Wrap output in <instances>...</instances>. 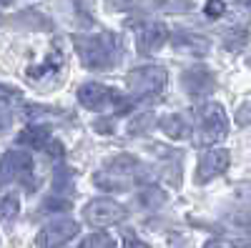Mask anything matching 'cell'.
I'll list each match as a JSON object with an SVG mask.
<instances>
[{"instance_id": "obj_21", "label": "cell", "mask_w": 251, "mask_h": 248, "mask_svg": "<svg viewBox=\"0 0 251 248\" xmlns=\"http://www.w3.org/2000/svg\"><path fill=\"white\" fill-rule=\"evenodd\" d=\"M153 126V115L151 113H146V115H138L136 120H131V135H141V133H146V131H149Z\"/></svg>"}, {"instance_id": "obj_4", "label": "cell", "mask_w": 251, "mask_h": 248, "mask_svg": "<svg viewBox=\"0 0 251 248\" xmlns=\"http://www.w3.org/2000/svg\"><path fill=\"white\" fill-rule=\"evenodd\" d=\"M196 120H199V133H196L199 146L219 143L228 133V118L219 103H206V106H201L196 111Z\"/></svg>"}, {"instance_id": "obj_16", "label": "cell", "mask_w": 251, "mask_h": 248, "mask_svg": "<svg viewBox=\"0 0 251 248\" xmlns=\"http://www.w3.org/2000/svg\"><path fill=\"white\" fill-rule=\"evenodd\" d=\"M18 213H20L18 196H13V193H3V196H0V221L10 223V221L18 218Z\"/></svg>"}, {"instance_id": "obj_11", "label": "cell", "mask_w": 251, "mask_h": 248, "mask_svg": "<svg viewBox=\"0 0 251 248\" xmlns=\"http://www.w3.org/2000/svg\"><path fill=\"white\" fill-rule=\"evenodd\" d=\"M228 163H231V156H228V151H224V148H211V151L201 153L199 165H196V183L203 185V183H208L211 178L226 173L228 171Z\"/></svg>"}, {"instance_id": "obj_6", "label": "cell", "mask_w": 251, "mask_h": 248, "mask_svg": "<svg viewBox=\"0 0 251 248\" xmlns=\"http://www.w3.org/2000/svg\"><path fill=\"white\" fill-rule=\"evenodd\" d=\"M78 103L88 111H103V108H113L118 103H126L123 95L108 86L100 83H83L78 88Z\"/></svg>"}, {"instance_id": "obj_2", "label": "cell", "mask_w": 251, "mask_h": 248, "mask_svg": "<svg viewBox=\"0 0 251 248\" xmlns=\"http://www.w3.org/2000/svg\"><path fill=\"white\" fill-rule=\"evenodd\" d=\"M138 173H141V160L128 153H121L113 160H108L103 171L93 176V183L103 191H126L131 188V183L138 180Z\"/></svg>"}, {"instance_id": "obj_15", "label": "cell", "mask_w": 251, "mask_h": 248, "mask_svg": "<svg viewBox=\"0 0 251 248\" xmlns=\"http://www.w3.org/2000/svg\"><path fill=\"white\" fill-rule=\"evenodd\" d=\"M158 126H161V131H163L166 135L174 138V140L188 135V123H186L181 115H166V118H161Z\"/></svg>"}, {"instance_id": "obj_14", "label": "cell", "mask_w": 251, "mask_h": 248, "mask_svg": "<svg viewBox=\"0 0 251 248\" xmlns=\"http://www.w3.org/2000/svg\"><path fill=\"white\" fill-rule=\"evenodd\" d=\"M48 128L46 126H38V123H30V126H25L23 131L18 133V143H23V146H30V148H46L48 146Z\"/></svg>"}, {"instance_id": "obj_3", "label": "cell", "mask_w": 251, "mask_h": 248, "mask_svg": "<svg viewBox=\"0 0 251 248\" xmlns=\"http://www.w3.org/2000/svg\"><path fill=\"white\" fill-rule=\"evenodd\" d=\"M23 183L25 191H35L33 176V158L25 151H8L0 156V185L5 183Z\"/></svg>"}, {"instance_id": "obj_24", "label": "cell", "mask_w": 251, "mask_h": 248, "mask_svg": "<svg viewBox=\"0 0 251 248\" xmlns=\"http://www.w3.org/2000/svg\"><path fill=\"white\" fill-rule=\"evenodd\" d=\"M68 211L71 208V203L66 201V198H48L46 203H43V211Z\"/></svg>"}, {"instance_id": "obj_28", "label": "cell", "mask_w": 251, "mask_h": 248, "mask_svg": "<svg viewBox=\"0 0 251 248\" xmlns=\"http://www.w3.org/2000/svg\"><path fill=\"white\" fill-rule=\"evenodd\" d=\"M246 123H249V103H244L239 111V126H246Z\"/></svg>"}, {"instance_id": "obj_7", "label": "cell", "mask_w": 251, "mask_h": 248, "mask_svg": "<svg viewBox=\"0 0 251 248\" xmlns=\"http://www.w3.org/2000/svg\"><path fill=\"white\" fill-rule=\"evenodd\" d=\"M126 216H128L126 205L116 203L113 198H96L83 208V218L91 225H113V223L126 221Z\"/></svg>"}, {"instance_id": "obj_23", "label": "cell", "mask_w": 251, "mask_h": 248, "mask_svg": "<svg viewBox=\"0 0 251 248\" xmlns=\"http://www.w3.org/2000/svg\"><path fill=\"white\" fill-rule=\"evenodd\" d=\"M203 13H206V18H221L226 13L224 0H208V3L203 5Z\"/></svg>"}, {"instance_id": "obj_22", "label": "cell", "mask_w": 251, "mask_h": 248, "mask_svg": "<svg viewBox=\"0 0 251 248\" xmlns=\"http://www.w3.org/2000/svg\"><path fill=\"white\" fill-rule=\"evenodd\" d=\"M108 10H138L143 5V0H106Z\"/></svg>"}, {"instance_id": "obj_13", "label": "cell", "mask_w": 251, "mask_h": 248, "mask_svg": "<svg viewBox=\"0 0 251 248\" xmlns=\"http://www.w3.org/2000/svg\"><path fill=\"white\" fill-rule=\"evenodd\" d=\"M60 68H63V53H60V48H55V50H50V55L40 66H30L25 70V75L30 80H43V78H50V75L60 73Z\"/></svg>"}, {"instance_id": "obj_25", "label": "cell", "mask_w": 251, "mask_h": 248, "mask_svg": "<svg viewBox=\"0 0 251 248\" xmlns=\"http://www.w3.org/2000/svg\"><path fill=\"white\" fill-rule=\"evenodd\" d=\"M93 128L98 131V133H113V120H108V118H100V120H96L93 123Z\"/></svg>"}, {"instance_id": "obj_26", "label": "cell", "mask_w": 251, "mask_h": 248, "mask_svg": "<svg viewBox=\"0 0 251 248\" xmlns=\"http://www.w3.org/2000/svg\"><path fill=\"white\" fill-rule=\"evenodd\" d=\"M46 151L55 158V160H63V146L58 140H48V146H46Z\"/></svg>"}, {"instance_id": "obj_19", "label": "cell", "mask_w": 251, "mask_h": 248, "mask_svg": "<svg viewBox=\"0 0 251 248\" xmlns=\"http://www.w3.org/2000/svg\"><path fill=\"white\" fill-rule=\"evenodd\" d=\"M13 95H18L15 90H5V88H0V131L8 128V123H10V100Z\"/></svg>"}, {"instance_id": "obj_12", "label": "cell", "mask_w": 251, "mask_h": 248, "mask_svg": "<svg viewBox=\"0 0 251 248\" xmlns=\"http://www.w3.org/2000/svg\"><path fill=\"white\" fill-rule=\"evenodd\" d=\"M171 45H174L176 50H181V53H188V55L201 58V55H206L208 50H211V40H208L206 35H201V33L178 30V33H174V38H171Z\"/></svg>"}, {"instance_id": "obj_17", "label": "cell", "mask_w": 251, "mask_h": 248, "mask_svg": "<svg viewBox=\"0 0 251 248\" xmlns=\"http://www.w3.org/2000/svg\"><path fill=\"white\" fill-rule=\"evenodd\" d=\"M163 201H166V193L158 188V185H149V188L138 196V203L143 205V208H158Z\"/></svg>"}, {"instance_id": "obj_20", "label": "cell", "mask_w": 251, "mask_h": 248, "mask_svg": "<svg viewBox=\"0 0 251 248\" xmlns=\"http://www.w3.org/2000/svg\"><path fill=\"white\" fill-rule=\"evenodd\" d=\"M78 248H116V243L106 233H91L88 238H83V243Z\"/></svg>"}, {"instance_id": "obj_8", "label": "cell", "mask_w": 251, "mask_h": 248, "mask_svg": "<svg viewBox=\"0 0 251 248\" xmlns=\"http://www.w3.org/2000/svg\"><path fill=\"white\" fill-rule=\"evenodd\" d=\"M166 40H169V28L158 20H143L136 25V48L141 55H153L158 53Z\"/></svg>"}, {"instance_id": "obj_5", "label": "cell", "mask_w": 251, "mask_h": 248, "mask_svg": "<svg viewBox=\"0 0 251 248\" xmlns=\"http://www.w3.org/2000/svg\"><path fill=\"white\" fill-rule=\"evenodd\" d=\"M166 78H169L166 68L143 66V68H133L126 80H128V88H131L133 98H149V95H156V93L163 90Z\"/></svg>"}, {"instance_id": "obj_27", "label": "cell", "mask_w": 251, "mask_h": 248, "mask_svg": "<svg viewBox=\"0 0 251 248\" xmlns=\"http://www.w3.org/2000/svg\"><path fill=\"white\" fill-rule=\"evenodd\" d=\"M123 248H149L143 241H138L136 236H126V243H123Z\"/></svg>"}, {"instance_id": "obj_29", "label": "cell", "mask_w": 251, "mask_h": 248, "mask_svg": "<svg viewBox=\"0 0 251 248\" xmlns=\"http://www.w3.org/2000/svg\"><path fill=\"white\" fill-rule=\"evenodd\" d=\"M75 3L80 5V13H83V0H75ZM83 23H93V15H91V13H86V15H83Z\"/></svg>"}, {"instance_id": "obj_9", "label": "cell", "mask_w": 251, "mask_h": 248, "mask_svg": "<svg viewBox=\"0 0 251 248\" xmlns=\"http://www.w3.org/2000/svg\"><path fill=\"white\" fill-rule=\"evenodd\" d=\"M78 231H80V225L73 218H60V221L48 223L46 228L38 233L35 243H38V248H58L63 243H68L71 238H75Z\"/></svg>"}, {"instance_id": "obj_1", "label": "cell", "mask_w": 251, "mask_h": 248, "mask_svg": "<svg viewBox=\"0 0 251 248\" xmlns=\"http://www.w3.org/2000/svg\"><path fill=\"white\" fill-rule=\"evenodd\" d=\"M73 48L80 63L91 70H111L118 66L123 55L121 38L113 33H93V35H73Z\"/></svg>"}, {"instance_id": "obj_18", "label": "cell", "mask_w": 251, "mask_h": 248, "mask_svg": "<svg viewBox=\"0 0 251 248\" xmlns=\"http://www.w3.org/2000/svg\"><path fill=\"white\" fill-rule=\"evenodd\" d=\"M246 40H249L246 28H234V30H228V33H226L224 45H226V50H241V48L246 45Z\"/></svg>"}, {"instance_id": "obj_10", "label": "cell", "mask_w": 251, "mask_h": 248, "mask_svg": "<svg viewBox=\"0 0 251 248\" xmlns=\"http://www.w3.org/2000/svg\"><path fill=\"white\" fill-rule=\"evenodd\" d=\"M181 86L191 98H206L216 88V75L203 66H194L181 73Z\"/></svg>"}, {"instance_id": "obj_30", "label": "cell", "mask_w": 251, "mask_h": 248, "mask_svg": "<svg viewBox=\"0 0 251 248\" xmlns=\"http://www.w3.org/2000/svg\"><path fill=\"white\" fill-rule=\"evenodd\" d=\"M10 3H13V0H0V8H8Z\"/></svg>"}]
</instances>
